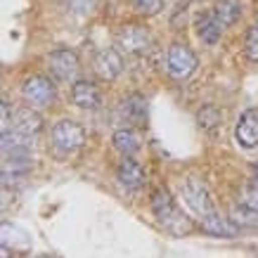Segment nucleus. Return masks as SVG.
<instances>
[{"label": "nucleus", "instance_id": "f257e3e1", "mask_svg": "<svg viewBox=\"0 0 258 258\" xmlns=\"http://www.w3.org/2000/svg\"><path fill=\"white\" fill-rule=\"evenodd\" d=\"M182 197H185V204L189 206V211L195 213L197 218L202 220L204 230L213 237H237V230L239 227L232 223L230 218H223L213 204L209 189L204 187V182H199L197 178L185 180L182 185Z\"/></svg>", "mask_w": 258, "mask_h": 258}, {"label": "nucleus", "instance_id": "f03ea898", "mask_svg": "<svg viewBox=\"0 0 258 258\" xmlns=\"http://www.w3.org/2000/svg\"><path fill=\"white\" fill-rule=\"evenodd\" d=\"M152 211H154L157 220L171 232V235L180 237V235H187L189 230H192L187 216H185L182 209L175 204V199L171 197L168 189H164V187L154 189V195H152Z\"/></svg>", "mask_w": 258, "mask_h": 258}, {"label": "nucleus", "instance_id": "7ed1b4c3", "mask_svg": "<svg viewBox=\"0 0 258 258\" xmlns=\"http://www.w3.org/2000/svg\"><path fill=\"white\" fill-rule=\"evenodd\" d=\"M50 142L59 157H69V154H76L83 142H86V131L83 125L76 123V121H59V123L52 128V135H50Z\"/></svg>", "mask_w": 258, "mask_h": 258}, {"label": "nucleus", "instance_id": "20e7f679", "mask_svg": "<svg viewBox=\"0 0 258 258\" xmlns=\"http://www.w3.org/2000/svg\"><path fill=\"white\" fill-rule=\"evenodd\" d=\"M22 97L26 104H31L36 109H43V107H50L52 102L57 100V90H55V83L47 79V76H31V79L24 81L22 86Z\"/></svg>", "mask_w": 258, "mask_h": 258}, {"label": "nucleus", "instance_id": "39448f33", "mask_svg": "<svg viewBox=\"0 0 258 258\" xmlns=\"http://www.w3.org/2000/svg\"><path fill=\"white\" fill-rule=\"evenodd\" d=\"M199 67V59L192 52V47L182 45V43H175V45L168 47L166 52V71L171 74L173 79H189L192 74Z\"/></svg>", "mask_w": 258, "mask_h": 258}, {"label": "nucleus", "instance_id": "423d86ee", "mask_svg": "<svg viewBox=\"0 0 258 258\" xmlns=\"http://www.w3.org/2000/svg\"><path fill=\"white\" fill-rule=\"evenodd\" d=\"M47 67H50V74L55 76L57 81H74L79 76L81 62L79 55L74 50H67V47H59L52 55L47 57Z\"/></svg>", "mask_w": 258, "mask_h": 258}, {"label": "nucleus", "instance_id": "0eeeda50", "mask_svg": "<svg viewBox=\"0 0 258 258\" xmlns=\"http://www.w3.org/2000/svg\"><path fill=\"white\" fill-rule=\"evenodd\" d=\"M118 45L123 47L128 55H145L152 47V33L145 26L138 24H128L118 31Z\"/></svg>", "mask_w": 258, "mask_h": 258}, {"label": "nucleus", "instance_id": "6e6552de", "mask_svg": "<svg viewBox=\"0 0 258 258\" xmlns=\"http://www.w3.org/2000/svg\"><path fill=\"white\" fill-rule=\"evenodd\" d=\"M93 67H95V74L102 81H114L123 71V59H121V55H118L114 47H102L100 52L95 55Z\"/></svg>", "mask_w": 258, "mask_h": 258}, {"label": "nucleus", "instance_id": "1a4fd4ad", "mask_svg": "<svg viewBox=\"0 0 258 258\" xmlns=\"http://www.w3.org/2000/svg\"><path fill=\"white\" fill-rule=\"evenodd\" d=\"M116 180L121 182V187L128 189V192H138V189L145 187L147 182V173L142 168L135 159L125 157L121 164H118V171H116Z\"/></svg>", "mask_w": 258, "mask_h": 258}, {"label": "nucleus", "instance_id": "9d476101", "mask_svg": "<svg viewBox=\"0 0 258 258\" xmlns=\"http://www.w3.org/2000/svg\"><path fill=\"white\" fill-rule=\"evenodd\" d=\"M235 138L239 142V147L253 149L258 147V109H246L237 121Z\"/></svg>", "mask_w": 258, "mask_h": 258}, {"label": "nucleus", "instance_id": "9b49d317", "mask_svg": "<svg viewBox=\"0 0 258 258\" xmlns=\"http://www.w3.org/2000/svg\"><path fill=\"white\" fill-rule=\"evenodd\" d=\"M36 107H19L10 114V123L12 125V131H19L24 135H36L43 131V118H40L38 111H33Z\"/></svg>", "mask_w": 258, "mask_h": 258}, {"label": "nucleus", "instance_id": "f8f14e48", "mask_svg": "<svg viewBox=\"0 0 258 258\" xmlns=\"http://www.w3.org/2000/svg\"><path fill=\"white\" fill-rule=\"evenodd\" d=\"M71 102L81 109H97L102 102V95L95 83L90 81H76L71 86Z\"/></svg>", "mask_w": 258, "mask_h": 258}, {"label": "nucleus", "instance_id": "ddd939ff", "mask_svg": "<svg viewBox=\"0 0 258 258\" xmlns=\"http://www.w3.org/2000/svg\"><path fill=\"white\" fill-rule=\"evenodd\" d=\"M118 111H121V116H123L128 123L145 125V121H147V102H145V97H140V95H128V97H123L121 104H118Z\"/></svg>", "mask_w": 258, "mask_h": 258}, {"label": "nucleus", "instance_id": "4468645a", "mask_svg": "<svg viewBox=\"0 0 258 258\" xmlns=\"http://www.w3.org/2000/svg\"><path fill=\"white\" fill-rule=\"evenodd\" d=\"M223 29H225V26L216 19L213 12H209V15H199V19H197V36H199L206 45H216V43L220 40Z\"/></svg>", "mask_w": 258, "mask_h": 258}, {"label": "nucleus", "instance_id": "2eb2a0df", "mask_svg": "<svg viewBox=\"0 0 258 258\" xmlns=\"http://www.w3.org/2000/svg\"><path fill=\"white\" fill-rule=\"evenodd\" d=\"M111 142H114V147H116L121 154H125V157H131V154H135V152L140 149V135L135 133L133 128H121V131H116L114 138H111Z\"/></svg>", "mask_w": 258, "mask_h": 258}, {"label": "nucleus", "instance_id": "dca6fc26", "mask_svg": "<svg viewBox=\"0 0 258 258\" xmlns=\"http://www.w3.org/2000/svg\"><path fill=\"white\" fill-rule=\"evenodd\" d=\"M213 15L223 26H235L239 15H242V5L237 0H218L213 8Z\"/></svg>", "mask_w": 258, "mask_h": 258}, {"label": "nucleus", "instance_id": "f3484780", "mask_svg": "<svg viewBox=\"0 0 258 258\" xmlns=\"http://www.w3.org/2000/svg\"><path fill=\"white\" fill-rule=\"evenodd\" d=\"M26 246H29L26 232H22L8 220H3V249H26Z\"/></svg>", "mask_w": 258, "mask_h": 258}, {"label": "nucleus", "instance_id": "a211bd4d", "mask_svg": "<svg viewBox=\"0 0 258 258\" xmlns=\"http://www.w3.org/2000/svg\"><path fill=\"white\" fill-rule=\"evenodd\" d=\"M230 220L237 227H258V211H253V209L242 204V206H235L230 211Z\"/></svg>", "mask_w": 258, "mask_h": 258}, {"label": "nucleus", "instance_id": "6ab92c4d", "mask_svg": "<svg viewBox=\"0 0 258 258\" xmlns=\"http://www.w3.org/2000/svg\"><path fill=\"white\" fill-rule=\"evenodd\" d=\"M133 8L145 17H154L164 10V0H133Z\"/></svg>", "mask_w": 258, "mask_h": 258}, {"label": "nucleus", "instance_id": "aec40b11", "mask_svg": "<svg viewBox=\"0 0 258 258\" xmlns=\"http://www.w3.org/2000/svg\"><path fill=\"white\" fill-rule=\"evenodd\" d=\"M244 52L251 62H258V26L246 31V43H244Z\"/></svg>", "mask_w": 258, "mask_h": 258}, {"label": "nucleus", "instance_id": "412c9836", "mask_svg": "<svg viewBox=\"0 0 258 258\" xmlns=\"http://www.w3.org/2000/svg\"><path fill=\"white\" fill-rule=\"evenodd\" d=\"M239 204H244V206H249V209L258 211V182L256 185L244 187L242 192H239Z\"/></svg>", "mask_w": 258, "mask_h": 258}, {"label": "nucleus", "instance_id": "4be33fe9", "mask_svg": "<svg viewBox=\"0 0 258 258\" xmlns=\"http://www.w3.org/2000/svg\"><path fill=\"white\" fill-rule=\"evenodd\" d=\"M220 121V111L216 109V107H206V109H202V114H199V123L202 125H216Z\"/></svg>", "mask_w": 258, "mask_h": 258}, {"label": "nucleus", "instance_id": "5701e85b", "mask_svg": "<svg viewBox=\"0 0 258 258\" xmlns=\"http://www.w3.org/2000/svg\"><path fill=\"white\" fill-rule=\"evenodd\" d=\"M69 3V8L74 10V12H79V15H86V12H90L95 5V0H67Z\"/></svg>", "mask_w": 258, "mask_h": 258}, {"label": "nucleus", "instance_id": "b1692460", "mask_svg": "<svg viewBox=\"0 0 258 258\" xmlns=\"http://www.w3.org/2000/svg\"><path fill=\"white\" fill-rule=\"evenodd\" d=\"M253 175H256V182H258V166H253Z\"/></svg>", "mask_w": 258, "mask_h": 258}, {"label": "nucleus", "instance_id": "393cba45", "mask_svg": "<svg viewBox=\"0 0 258 258\" xmlns=\"http://www.w3.org/2000/svg\"><path fill=\"white\" fill-rule=\"evenodd\" d=\"M256 26H258V15H256Z\"/></svg>", "mask_w": 258, "mask_h": 258}]
</instances>
